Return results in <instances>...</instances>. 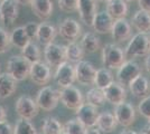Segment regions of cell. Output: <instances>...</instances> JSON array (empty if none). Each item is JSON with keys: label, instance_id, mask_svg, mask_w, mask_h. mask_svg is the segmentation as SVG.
<instances>
[{"label": "cell", "instance_id": "44dd1931", "mask_svg": "<svg viewBox=\"0 0 150 134\" xmlns=\"http://www.w3.org/2000/svg\"><path fill=\"white\" fill-rule=\"evenodd\" d=\"M31 10L35 16L42 20H47L53 15V2L52 0H33Z\"/></svg>", "mask_w": 150, "mask_h": 134}, {"label": "cell", "instance_id": "4dcf8cb0", "mask_svg": "<svg viewBox=\"0 0 150 134\" xmlns=\"http://www.w3.org/2000/svg\"><path fill=\"white\" fill-rule=\"evenodd\" d=\"M113 82H114V78H113V74L111 73V69H108L105 67H103V68L96 70L94 85L98 88L104 89Z\"/></svg>", "mask_w": 150, "mask_h": 134}, {"label": "cell", "instance_id": "ffe728a7", "mask_svg": "<svg viewBox=\"0 0 150 134\" xmlns=\"http://www.w3.org/2000/svg\"><path fill=\"white\" fill-rule=\"evenodd\" d=\"M129 89L132 95L138 98H144L150 94V84L148 78L142 74L134 78L129 85Z\"/></svg>", "mask_w": 150, "mask_h": 134}, {"label": "cell", "instance_id": "d6986e66", "mask_svg": "<svg viewBox=\"0 0 150 134\" xmlns=\"http://www.w3.org/2000/svg\"><path fill=\"white\" fill-rule=\"evenodd\" d=\"M113 24H114V19L109 15L106 10H103L96 13L92 24V28L94 29V32L99 34H109L112 30Z\"/></svg>", "mask_w": 150, "mask_h": 134}, {"label": "cell", "instance_id": "ba28073f", "mask_svg": "<svg viewBox=\"0 0 150 134\" xmlns=\"http://www.w3.org/2000/svg\"><path fill=\"white\" fill-rule=\"evenodd\" d=\"M58 34L67 43H73L81 37L82 27L77 20L65 18L58 26Z\"/></svg>", "mask_w": 150, "mask_h": 134}, {"label": "cell", "instance_id": "db71d44e", "mask_svg": "<svg viewBox=\"0 0 150 134\" xmlns=\"http://www.w3.org/2000/svg\"><path fill=\"white\" fill-rule=\"evenodd\" d=\"M42 134H43V133H42Z\"/></svg>", "mask_w": 150, "mask_h": 134}, {"label": "cell", "instance_id": "681fc988", "mask_svg": "<svg viewBox=\"0 0 150 134\" xmlns=\"http://www.w3.org/2000/svg\"><path fill=\"white\" fill-rule=\"evenodd\" d=\"M123 1H125V2H131V1H133V0H123Z\"/></svg>", "mask_w": 150, "mask_h": 134}, {"label": "cell", "instance_id": "f546056e", "mask_svg": "<svg viewBox=\"0 0 150 134\" xmlns=\"http://www.w3.org/2000/svg\"><path fill=\"white\" fill-rule=\"evenodd\" d=\"M43 134H64V125L56 117L47 116L42 124Z\"/></svg>", "mask_w": 150, "mask_h": 134}, {"label": "cell", "instance_id": "9a60e30c", "mask_svg": "<svg viewBox=\"0 0 150 134\" xmlns=\"http://www.w3.org/2000/svg\"><path fill=\"white\" fill-rule=\"evenodd\" d=\"M18 4L15 0L0 1V20L4 25L11 26L18 18Z\"/></svg>", "mask_w": 150, "mask_h": 134}, {"label": "cell", "instance_id": "ee69618b", "mask_svg": "<svg viewBox=\"0 0 150 134\" xmlns=\"http://www.w3.org/2000/svg\"><path fill=\"white\" fill-rule=\"evenodd\" d=\"M86 134H102L101 131L96 128H88L86 131Z\"/></svg>", "mask_w": 150, "mask_h": 134}, {"label": "cell", "instance_id": "603a6c76", "mask_svg": "<svg viewBox=\"0 0 150 134\" xmlns=\"http://www.w3.org/2000/svg\"><path fill=\"white\" fill-rule=\"evenodd\" d=\"M56 28L54 26L50 24V22H46L43 21L38 25V32H37V40L43 45H48L50 43H53V40L55 39L57 35Z\"/></svg>", "mask_w": 150, "mask_h": 134}, {"label": "cell", "instance_id": "277c9868", "mask_svg": "<svg viewBox=\"0 0 150 134\" xmlns=\"http://www.w3.org/2000/svg\"><path fill=\"white\" fill-rule=\"evenodd\" d=\"M36 103L38 107L45 112H50L56 109L59 103V91L52 86H44L39 89L36 96Z\"/></svg>", "mask_w": 150, "mask_h": 134}, {"label": "cell", "instance_id": "d6a6232c", "mask_svg": "<svg viewBox=\"0 0 150 134\" xmlns=\"http://www.w3.org/2000/svg\"><path fill=\"white\" fill-rule=\"evenodd\" d=\"M105 96L103 93V89H100L98 87L91 88L86 93V103L93 105L95 107H101L105 103Z\"/></svg>", "mask_w": 150, "mask_h": 134}, {"label": "cell", "instance_id": "c3c4849f", "mask_svg": "<svg viewBox=\"0 0 150 134\" xmlns=\"http://www.w3.org/2000/svg\"><path fill=\"white\" fill-rule=\"evenodd\" d=\"M96 1H99V2H106V4H108L110 0H96Z\"/></svg>", "mask_w": 150, "mask_h": 134}, {"label": "cell", "instance_id": "d590c367", "mask_svg": "<svg viewBox=\"0 0 150 134\" xmlns=\"http://www.w3.org/2000/svg\"><path fill=\"white\" fill-rule=\"evenodd\" d=\"M10 35L8 34L6 29L0 27V54H5L10 48Z\"/></svg>", "mask_w": 150, "mask_h": 134}, {"label": "cell", "instance_id": "ac0fdd59", "mask_svg": "<svg viewBox=\"0 0 150 134\" xmlns=\"http://www.w3.org/2000/svg\"><path fill=\"white\" fill-rule=\"evenodd\" d=\"M131 24L125 18L114 20L112 30H111V36L115 43H123L125 40L130 39L131 38Z\"/></svg>", "mask_w": 150, "mask_h": 134}, {"label": "cell", "instance_id": "bcb514c9", "mask_svg": "<svg viewBox=\"0 0 150 134\" xmlns=\"http://www.w3.org/2000/svg\"><path fill=\"white\" fill-rule=\"evenodd\" d=\"M139 134H150V124H147Z\"/></svg>", "mask_w": 150, "mask_h": 134}, {"label": "cell", "instance_id": "816d5d0a", "mask_svg": "<svg viewBox=\"0 0 150 134\" xmlns=\"http://www.w3.org/2000/svg\"><path fill=\"white\" fill-rule=\"evenodd\" d=\"M0 1H1V0H0Z\"/></svg>", "mask_w": 150, "mask_h": 134}, {"label": "cell", "instance_id": "9c48e42d", "mask_svg": "<svg viewBox=\"0 0 150 134\" xmlns=\"http://www.w3.org/2000/svg\"><path fill=\"white\" fill-rule=\"evenodd\" d=\"M15 109L20 119H25L28 121L36 117L39 111L36 101H34L29 96H20L16 102Z\"/></svg>", "mask_w": 150, "mask_h": 134}, {"label": "cell", "instance_id": "83f0119b", "mask_svg": "<svg viewBox=\"0 0 150 134\" xmlns=\"http://www.w3.org/2000/svg\"><path fill=\"white\" fill-rule=\"evenodd\" d=\"M65 54H66V60L69 63H79L83 60L85 51H83L81 44L73 41L69 43L65 46Z\"/></svg>", "mask_w": 150, "mask_h": 134}, {"label": "cell", "instance_id": "f35d334b", "mask_svg": "<svg viewBox=\"0 0 150 134\" xmlns=\"http://www.w3.org/2000/svg\"><path fill=\"white\" fill-rule=\"evenodd\" d=\"M24 27H25V30H26V32H27V35H28V37L30 38V40H34V39L37 38L38 24L30 21V22L26 24Z\"/></svg>", "mask_w": 150, "mask_h": 134}, {"label": "cell", "instance_id": "6da1fadb", "mask_svg": "<svg viewBox=\"0 0 150 134\" xmlns=\"http://www.w3.org/2000/svg\"><path fill=\"white\" fill-rule=\"evenodd\" d=\"M150 53V35L138 32L132 36L125 49V58L133 59L148 56Z\"/></svg>", "mask_w": 150, "mask_h": 134}, {"label": "cell", "instance_id": "7bdbcfd3", "mask_svg": "<svg viewBox=\"0 0 150 134\" xmlns=\"http://www.w3.org/2000/svg\"><path fill=\"white\" fill-rule=\"evenodd\" d=\"M19 6H30L33 0H15Z\"/></svg>", "mask_w": 150, "mask_h": 134}, {"label": "cell", "instance_id": "e575fe53", "mask_svg": "<svg viewBox=\"0 0 150 134\" xmlns=\"http://www.w3.org/2000/svg\"><path fill=\"white\" fill-rule=\"evenodd\" d=\"M13 134H38L37 128L28 120L18 119L13 128Z\"/></svg>", "mask_w": 150, "mask_h": 134}, {"label": "cell", "instance_id": "e0dca14e", "mask_svg": "<svg viewBox=\"0 0 150 134\" xmlns=\"http://www.w3.org/2000/svg\"><path fill=\"white\" fill-rule=\"evenodd\" d=\"M103 93L106 102L112 105H119L121 103L125 102L127 98V89L119 82H113L112 84H110L108 87L103 89Z\"/></svg>", "mask_w": 150, "mask_h": 134}, {"label": "cell", "instance_id": "4fadbf2b", "mask_svg": "<svg viewBox=\"0 0 150 134\" xmlns=\"http://www.w3.org/2000/svg\"><path fill=\"white\" fill-rule=\"evenodd\" d=\"M75 113H76V119L80 120L88 128L96 126L98 119L100 115V113L98 112V107L88 103H84L75 111Z\"/></svg>", "mask_w": 150, "mask_h": 134}, {"label": "cell", "instance_id": "7402d4cb", "mask_svg": "<svg viewBox=\"0 0 150 134\" xmlns=\"http://www.w3.org/2000/svg\"><path fill=\"white\" fill-rule=\"evenodd\" d=\"M17 89V81L8 73H0V100L11 96Z\"/></svg>", "mask_w": 150, "mask_h": 134}, {"label": "cell", "instance_id": "484cf974", "mask_svg": "<svg viewBox=\"0 0 150 134\" xmlns=\"http://www.w3.org/2000/svg\"><path fill=\"white\" fill-rule=\"evenodd\" d=\"M96 126L103 133H112L118 126V121L111 112H103L99 115Z\"/></svg>", "mask_w": 150, "mask_h": 134}, {"label": "cell", "instance_id": "3957f363", "mask_svg": "<svg viewBox=\"0 0 150 134\" xmlns=\"http://www.w3.org/2000/svg\"><path fill=\"white\" fill-rule=\"evenodd\" d=\"M31 64L21 55H13L7 62V73L17 82L25 81L29 77Z\"/></svg>", "mask_w": 150, "mask_h": 134}, {"label": "cell", "instance_id": "8fae6325", "mask_svg": "<svg viewBox=\"0 0 150 134\" xmlns=\"http://www.w3.org/2000/svg\"><path fill=\"white\" fill-rule=\"evenodd\" d=\"M44 58L46 64L50 67H57L64 62H66V54H65V46L50 43L46 45L44 49Z\"/></svg>", "mask_w": 150, "mask_h": 134}, {"label": "cell", "instance_id": "7a4b0ae2", "mask_svg": "<svg viewBox=\"0 0 150 134\" xmlns=\"http://www.w3.org/2000/svg\"><path fill=\"white\" fill-rule=\"evenodd\" d=\"M127 60L125 51L115 44H106L102 48V64L108 69H118Z\"/></svg>", "mask_w": 150, "mask_h": 134}, {"label": "cell", "instance_id": "cb8c5ba5", "mask_svg": "<svg viewBox=\"0 0 150 134\" xmlns=\"http://www.w3.org/2000/svg\"><path fill=\"white\" fill-rule=\"evenodd\" d=\"M131 24L137 29V32L150 34V13L142 9L137 10L132 16Z\"/></svg>", "mask_w": 150, "mask_h": 134}, {"label": "cell", "instance_id": "4316f807", "mask_svg": "<svg viewBox=\"0 0 150 134\" xmlns=\"http://www.w3.org/2000/svg\"><path fill=\"white\" fill-rule=\"evenodd\" d=\"M81 44L83 51L88 54H93L100 49L101 41L99 37L93 32H85L81 38Z\"/></svg>", "mask_w": 150, "mask_h": 134}, {"label": "cell", "instance_id": "5bb4252c", "mask_svg": "<svg viewBox=\"0 0 150 134\" xmlns=\"http://www.w3.org/2000/svg\"><path fill=\"white\" fill-rule=\"evenodd\" d=\"M29 77H30V79L36 85H39V86L48 84V82L52 78L50 66L47 65L46 63H44V62H42V60L31 64Z\"/></svg>", "mask_w": 150, "mask_h": 134}, {"label": "cell", "instance_id": "74e56055", "mask_svg": "<svg viewBox=\"0 0 150 134\" xmlns=\"http://www.w3.org/2000/svg\"><path fill=\"white\" fill-rule=\"evenodd\" d=\"M138 112L144 119L150 120V95L144 97L138 104Z\"/></svg>", "mask_w": 150, "mask_h": 134}, {"label": "cell", "instance_id": "f5cc1de1", "mask_svg": "<svg viewBox=\"0 0 150 134\" xmlns=\"http://www.w3.org/2000/svg\"><path fill=\"white\" fill-rule=\"evenodd\" d=\"M149 54H150V53H149Z\"/></svg>", "mask_w": 150, "mask_h": 134}, {"label": "cell", "instance_id": "f1b7e54d", "mask_svg": "<svg viewBox=\"0 0 150 134\" xmlns=\"http://www.w3.org/2000/svg\"><path fill=\"white\" fill-rule=\"evenodd\" d=\"M10 41L11 45H13L15 47H17L19 49H23L26 45L28 44L29 41H31L30 38L28 37L27 32L25 30L24 26H20L15 28L11 34H10Z\"/></svg>", "mask_w": 150, "mask_h": 134}, {"label": "cell", "instance_id": "2e32d148", "mask_svg": "<svg viewBox=\"0 0 150 134\" xmlns=\"http://www.w3.org/2000/svg\"><path fill=\"white\" fill-rule=\"evenodd\" d=\"M77 11L82 22H84L86 26L92 27L93 20L98 13L96 0H79Z\"/></svg>", "mask_w": 150, "mask_h": 134}, {"label": "cell", "instance_id": "836d02e7", "mask_svg": "<svg viewBox=\"0 0 150 134\" xmlns=\"http://www.w3.org/2000/svg\"><path fill=\"white\" fill-rule=\"evenodd\" d=\"M88 128L77 119H71L64 124V134H86Z\"/></svg>", "mask_w": 150, "mask_h": 134}, {"label": "cell", "instance_id": "5b68a950", "mask_svg": "<svg viewBox=\"0 0 150 134\" xmlns=\"http://www.w3.org/2000/svg\"><path fill=\"white\" fill-rule=\"evenodd\" d=\"M142 74V68L137 62L132 59H127L123 64L118 68L117 73V79L121 85L128 86L131 83L134 78H137L139 75Z\"/></svg>", "mask_w": 150, "mask_h": 134}, {"label": "cell", "instance_id": "60d3db41", "mask_svg": "<svg viewBox=\"0 0 150 134\" xmlns=\"http://www.w3.org/2000/svg\"><path fill=\"white\" fill-rule=\"evenodd\" d=\"M138 5L140 9L150 13V0H138Z\"/></svg>", "mask_w": 150, "mask_h": 134}, {"label": "cell", "instance_id": "7c38bea8", "mask_svg": "<svg viewBox=\"0 0 150 134\" xmlns=\"http://www.w3.org/2000/svg\"><path fill=\"white\" fill-rule=\"evenodd\" d=\"M114 116L118 121V124L122 126H130L136 121V109L131 103L123 102L115 105L114 109Z\"/></svg>", "mask_w": 150, "mask_h": 134}, {"label": "cell", "instance_id": "7dc6e473", "mask_svg": "<svg viewBox=\"0 0 150 134\" xmlns=\"http://www.w3.org/2000/svg\"><path fill=\"white\" fill-rule=\"evenodd\" d=\"M120 134H139L137 133L136 131H132V130H123V131H121Z\"/></svg>", "mask_w": 150, "mask_h": 134}, {"label": "cell", "instance_id": "30bf717a", "mask_svg": "<svg viewBox=\"0 0 150 134\" xmlns=\"http://www.w3.org/2000/svg\"><path fill=\"white\" fill-rule=\"evenodd\" d=\"M96 68L93 64L86 60H81L75 65V73H76V82L83 86H91L94 84Z\"/></svg>", "mask_w": 150, "mask_h": 134}, {"label": "cell", "instance_id": "8992f818", "mask_svg": "<svg viewBox=\"0 0 150 134\" xmlns=\"http://www.w3.org/2000/svg\"><path fill=\"white\" fill-rule=\"evenodd\" d=\"M59 101L69 109L76 111L81 105L84 104V98L82 92L74 85L64 87L59 91Z\"/></svg>", "mask_w": 150, "mask_h": 134}, {"label": "cell", "instance_id": "ab89813d", "mask_svg": "<svg viewBox=\"0 0 150 134\" xmlns=\"http://www.w3.org/2000/svg\"><path fill=\"white\" fill-rule=\"evenodd\" d=\"M0 134H13V128L9 122H0Z\"/></svg>", "mask_w": 150, "mask_h": 134}, {"label": "cell", "instance_id": "8d00e7d4", "mask_svg": "<svg viewBox=\"0 0 150 134\" xmlns=\"http://www.w3.org/2000/svg\"><path fill=\"white\" fill-rule=\"evenodd\" d=\"M58 7L64 13L77 11L79 0H58Z\"/></svg>", "mask_w": 150, "mask_h": 134}, {"label": "cell", "instance_id": "1f68e13d", "mask_svg": "<svg viewBox=\"0 0 150 134\" xmlns=\"http://www.w3.org/2000/svg\"><path fill=\"white\" fill-rule=\"evenodd\" d=\"M21 56H24L30 64L37 63L40 60V57H42L40 48L38 47V45L36 43H34L31 40L21 49Z\"/></svg>", "mask_w": 150, "mask_h": 134}, {"label": "cell", "instance_id": "f6af8a7d", "mask_svg": "<svg viewBox=\"0 0 150 134\" xmlns=\"http://www.w3.org/2000/svg\"><path fill=\"white\" fill-rule=\"evenodd\" d=\"M144 67H146V70L150 74V54L144 59Z\"/></svg>", "mask_w": 150, "mask_h": 134}, {"label": "cell", "instance_id": "f907efd6", "mask_svg": "<svg viewBox=\"0 0 150 134\" xmlns=\"http://www.w3.org/2000/svg\"><path fill=\"white\" fill-rule=\"evenodd\" d=\"M148 124H150V120H148Z\"/></svg>", "mask_w": 150, "mask_h": 134}, {"label": "cell", "instance_id": "d4e9b609", "mask_svg": "<svg viewBox=\"0 0 150 134\" xmlns=\"http://www.w3.org/2000/svg\"><path fill=\"white\" fill-rule=\"evenodd\" d=\"M106 11L114 20L121 19L127 17L129 7L123 0H110L106 4Z\"/></svg>", "mask_w": 150, "mask_h": 134}, {"label": "cell", "instance_id": "52a82bcc", "mask_svg": "<svg viewBox=\"0 0 150 134\" xmlns=\"http://www.w3.org/2000/svg\"><path fill=\"white\" fill-rule=\"evenodd\" d=\"M54 79L56 84L61 87H69L72 86L76 81V73H75V65L69 62H64L63 64L56 67V72L54 75Z\"/></svg>", "mask_w": 150, "mask_h": 134}, {"label": "cell", "instance_id": "b9f144b4", "mask_svg": "<svg viewBox=\"0 0 150 134\" xmlns=\"http://www.w3.org/2000/svg\"><path fill=\"white\" fill-rule=\"evenodd\" d=\"M6 117H7L6 109H5V107H2V106L0 105V122L6 121Z\"/></svg>", "mask_w": 150, "mask_h": 134}]
</instances>
